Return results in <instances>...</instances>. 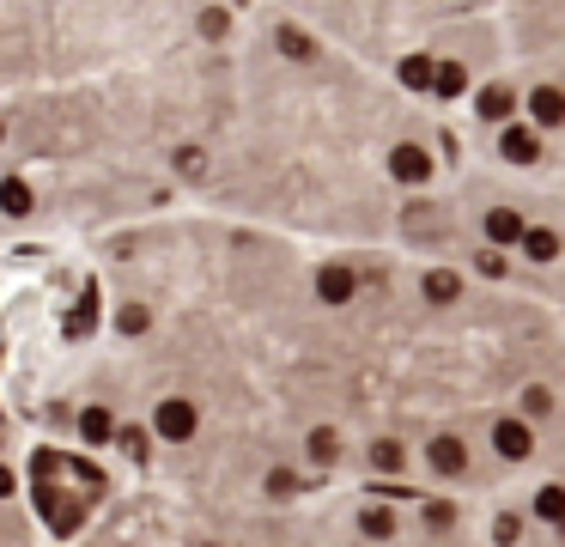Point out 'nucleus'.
<instances>
[{"label":"nucleus","instance_id":"obj_1","mask_svg":"<svg viewBox=\"0 0 565 547\" xmlns=\"http://www.w3.org/2000/svg\"><path fill=\"white\" fill-rule=\"evenodd\" d=\"M389 177H395V183H426V177H432L426 146H414V140H408V146H395V152H389Z\"/></svg>","mask_w":565,"mask_h":547},{"label":"nucleus","instance_id":"obj_2","mask_svg":"<svg viewBox=\"0 0 565 547\" xmlns=\"http://www.w3.org/2000/svg\"><path fill=\"white\" fill-rule=\"evenodd\" d=\"M499 152H505V159H517V165H535L541 159V140H535V128H505Z\"/></svg>","mask_w":565,"mask_h":547},{"label":"nucleus","instance_id":"obj_3","mask_svg":"<svg viewBox=\"0 0 565 547\" xmlns=\"http://www.w3.org/2000/svg\"><path fill=\"white\" fill-rule=\"evenodd\" d=\"M353 286H359V280H353V268H322V274H316L322 304H347V298H353Z\"/></svg>","mask_w":565,"mask_h":547},{"label":"nucleus","instance_id":"obj_4","mask_svg":"<svg viewBox=\"0 0 565 547\" xmlns=\"http://www.w3.org/2000/svg\"><path fill=\"white\" fill-rule=\"evenodd\" d=\"M529 116H535V128H559V122H565V98H559L553 86H535V98H529Z\"/></svg>","mask_w":565,"mask_h":547},{"label":"nucleus","instance_id":"obj_5","mask_svg":"<svg viewBox=\"0 0 565 547\" xmlns=\"http://www.w3.org/2000/svg\"><path fill=\"white\" fill-rule=\"evenodd\" d=\"M523 231H529L523 213H511V207H493V213H487V238H493V244H517Z\"/></svg>","mask_w":565,"mask_h":547},{"label":"nucleus","instance_id":"obj_6","mask_svg":"<svg viewBox=\"0 0 565 547\" xmlns=\"http://www.w3.org/2000/svg\"><path fill=\"white\" fill-rule=\"evenodd\" d=\"M432 55H408V61H401V86H408V92H432Z\"/></svg>","mask_w":565,"mask_h":547},{"label":"nucleus","instance_id":"obj_7","mask_svg":"<svg viewBox=\"0 0 565 547\" xmlns=\"http://www.w3.org/2000/svg\"><path fill=\"white\" fill-rule=\"evenodd\" d=\"M426 298H432V304H456V298H462V280H456L450 268H432V274H426Z\"/></svg>","mask_w":565,"mask_h":547},{"label":"nucleus","instance_id":"obj_8","mask_svg":"<svg viewBox=\"0 0 565 547\" xmlns=\"http://www.w3.org/2000/svg\"><path fill=\"white\" fill-rule=\"evenodd\" d=\"M274 43H280L292 61H316V43H310L304 31H292V25H280V31H274Z\"/></svg>","mask_w":565,"mask_h":547},{"label":"nucleus","instance_id":"obj_9","mask_svg":"<svg viewBox=\"0 0 565 547\" xmlns=\"http://www.w3.org/2000/svg\"><path fill=\"white\" fill-rule=\"evenodd\" d=\"M517 244L529 250V262H553V256H559V238H553V231H523Z\"/></svg>","mask_w":565,"mask_h":547},{"label":"nucleus","instance_id":"obj_10","mask_svg":"<svg viewBox=\"0 0 565 547\" xmlns=\"http://www.w3.org/2000/svg\"><path fill=\"white\" fill-rule=\"evenodd\" d=\"M480 116H487V122H505V116H511V86H487V92H480Z\"/></svg>","mask_w":565,"mask_h":547},{"label":"nucleus","instance_id":"obj_11","mask_svg":"<svg viewBox=\"0 0 565 547\" xmlns=\"http://www.w3.org/2000/svg\"><path fill=\"white\" fill-rule=\"evenodd\" d=\"M0 207H7V213H31V183L7 177V183H0Z\"/></svg>","mask_w":565,"mask_h":547},{"label":"nucleus","instance_id":"obj_12","mask_svg":"<svg viewBox=\"0 0 565 547\" xmlns=\"http://www.w3.org/2000/svg\"><path fill=\"white\" fill-rule=\"evenodd\" d=\"M177 171L183 177H207V152L201 146H177Z\"/></svg>","mask_w":565,"mask_h":547}]
</instances>
